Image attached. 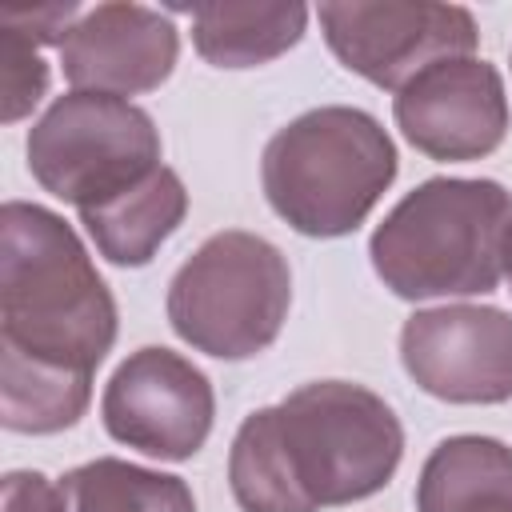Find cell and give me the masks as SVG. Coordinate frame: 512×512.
Returning a JSON list of instances; mask_svg holds the SVG:
<instances>
[{
    "label": "cell",
    "mask_w": 512,
    "mask_h": 512,
    "mask_svg": "<svg viewBox=\"0 0 512 512\" xmlns=\"http://www.w3.org/2000/svg\"><path fill=\"white\" fill-rule=\"evenodd\" d=\"M504 280H508V292H512V240H508V268H504Z\"/></svg>",
    "instance_id": "cell-20"
},
{
    "label": "cell",
    "mask_w": 512,
    "mask_h": 512,
    "mask_svg": "<svg viewBox=\"0 0 512 512\" xmlns=\"http://www.w3.org/2000/svg\"><path fill=\"white\" fill-rule=\"evenodd\" d=\"M416 512H512V448L480 432L440 440L420 468Z\"/></svg>",
    "instance_id": "cell-13"
},
{
    "label": "cell",
    "mask_w": 512,
    "mask_h": 512,
    "mask_svg": "<svg viewBox=\"0 0 512 512\" xmlns=\"http://www.w3.org/2000/svg\"><path fill=\"white\" fill-rule=\"evenodd\" d=\"M392 116L416 152L444 164L492 156L512 120L504 76L480 56H456L424 68L396 92Z\"/></svg>",
    "instance_id": "cell-10"
},
{
    "label": "cell",
    "mask_w": 512,
    "mask_h": 512,
    "mask_svg": "<svg viewBox=\"0 0 512 512\" xmlns=\"http://www.w3.org/2000/svg\"><path fill=\"white\" fill-rule=\"evenodd\" d=\"M412 384L448 404L512 400V312L496 304L416 308L400 328Z\"/></svg>",
    "instance_id": "cell-9"
},
{
    "label": "cell",
    "mask_w": 512,
    "mask_h": 512,
    "mask_svg": "<svg viewBox=\"0 0 512 512\" xmlns=\"http://www.w3.org/2000/svg\"><path fill=\"white\" fill-rule=\"evenodd\" d=\"M184 216H188L184 180L168 164H160L148 180H140L124 196L84 208L80 224L108 264L144 268L160 252V244L184 224Z\"/></svg>",
    "instance_id": "cell-12"
},
{
    "label": "cell",
    "mask_w": 512,
    "mask_h": 512,
    "mask_svg": "<svg viewBox=\"0 0 512 512\" xmlns=\"http://www.w3.org/2000/svg\"><path fill=\"white\" fill-rule=\"evenodd\" d=\"M404 460V424L384 396L312 380L240 420L228 488L244 512H320L376 496Z\"/></svg>",
    "instance_id": "cell-1"
},
{
    "label": "cell",
    "mask_w": 512,
    "mask_h": 512,
    "mask_svg": "<svg viewBox=\"0 0 512 512\" xmlns=\"http://www.w3.org/2000/svg\"><path fill=\"white\" fill-rule=\"evenodd\" d=\"M160 152V128L140 104L76 88L48 104L24 144L32 180L76 212L148 180L160 168Z\"/></svg>",
    "instance_id": "cell-6"
},
{
    "label": "cell",
    "mask_w": 512,
    "mask_h": 512,
    "mask_svg": "<svg viewBox=\"0 0 512 512\" xmlns=\"http://www.w3.org/2000/svg\"><path fill=\"white\" fill-rule=\"evenodd\" d=\"M92 400V376L0 356V420L8 432L52 436L72 428Z\"/></svg>",
    "instance_id": "cell-16"
},
{
    "label": "cell",
    "mask_w": 512,
    "mask_h": 512,
    "mask_svg": "<svg viewBox=\"0 0 512 512\" xmlns=\"http://www.w3.org/2000/svg\"><path fill=\"white\" fill-rule=\"evenodd\" d=\"M192 20V48L212 68H260L308 32L304 4H192L176 8Z\"/></svg>",
    "instance_id": "cell-14"
},
{
    "label": "cell",
    "mask_w": 512,
    "mask_h": 512,
    "mask_svg": "<svg viewBox=\"0 0 512 512\" xmlns=\"http://www.w3.org/2000/svg\"><path fill=\"white\" fill-rule=\"evenodd\" d=\"M56 484L68 512H196V496L184 476L140 468L120 456L76 464Z\"/></svg>",
    "instance_id": "cell-15"
},
{
    "label": "cell",
    "mask_w": 512,
    "mask_h": 512,
    "mask_svg": "<svg viewBox=\"0 0 512 512\" xmlns=\"http://www.w3.org/2000/svg\"><path fill=\"white\" fill-rule=\"evenodd\" d=\"M176 60V24L144 4H96L60 44V68L76 92H104L120 100L160 88Z\"/></svg>",
    "instance_id": "cell-11"
},
{
    "label": "cell",
    "mask_w": 512,
    "mask_h": 512,
    "mask_svg": "<svg viewBox=\"0 0 512 512\" xmlns=\"http://www.w3.org/2000/svg\"><path fill=\"white\" fill-rule=\"evenodd\" d=\"M80 4L64 0V4H44V8H4L0 24H12L16 32L32 36L36 44H64V36L72 32V24L80 20Z\"/></svg>",
    "instance_id": "cell-19"
},
{
    "label": "cell",
    "mask_w": 512,
    "mask_h": 512,
    "mask_svg": "<svg viewBox=\"0 0 512 512\" xmlns=\"http://www.w3.org/2000/svg\"><path fill=\"white\" fill-rule=\"evenodd\" d=\"M400 156L384 124L348 104H320L288 120L260 160L268 208L300 236L356 232L392 188Z\"/></svg>",
    "instance_id": "cell-4"
},
{
    "label": "cell",
    "mask_w": 512,
    "mask_h": 512,
    "mask_svg": "<svg viewBox=\"0 0 512 512\" xmlns=\"http://www.w3.org/2000/svg\"><path fill=\"white\" fill-rule=\"evenodd\" d=\"M332 56L384 92H400L424 68L472 56L476 20L460 4L400 0H328L316 8Z\"/></svg>",
    "instance_id": "cell-7"
},
{
    "label": "cell",
    "mask_w": 512,
    "mask_h": 512,
    "mask_svg": "<svg viewBox=\"0 0 512 512\" xmlns=\"http://www.w3.org/2000/svg\"><path fill=\"white\" fill-rule=\"evenodd\" d=\"M0 512H68L60 484H52L44 472L16 468L0 484Z\"/></svg>",
    "instance_id": "cell-18"
},
{
    "label": "cell",
    "mask_w": 512,
    "mask_h": 512,
    "mask_svg": "<svg viewBox=\"0 0 512 512\" xmlns=\"http://www.w3.org/2000/svg\"><path fill=\"white\" fill-rule=\"evenodd\" d=\"M104 432L152 460H192L216 420L212 380L172 348H136L124 356L100 396Z\"/></svg>",
    "instance_id": "cell-8"
},
{
    "label": "cell",
    "mask_w": 512,
    "mask_h": 512,
    "mask_svg": "<svg viewBox=\"0 0 512 512\" xmlns=\"http://www.w3.org/2000/svg\"><path fill=\"white\" fill-rule=\"evenodd\" d=\"M292 304L288 256L244 228L208 236L168 284L172 332L204 356L252 360L276 344Z\"/></svg>",
    "instance_id": "cell-5"
},
{
    "label": "cell",
    "mask_w": 512,
    "mask_h": 512,
    "mask_svg": "<svg viewBox=\"0 0 512 512\" xmlns=\"http://www.w3.org/2000/svg\"><path fill=\"white\" fill-rule=\"evenodd\" d=\"M0 100L4 124L24 120L48 92V64L40 56V44L24 32H16L12 24H0Z\"/></svg>",
    "instance_id": "cell-17"
},
{
    "label": "cell",
    "mask_w": 512,
    "mask_h": 512,
    "mask_svg": "<svg viewBox=\"0 0 512 512\" xmlns=\"http://www.w3.org/2000/svg\"><path fill=\"white\" fill-rule=\"evenodd\" d=\"M116 300L76 228L32 200L0 212V356L96 376L116 344Z\"/></svg>",
    "instance_id": "cell-2"
},
{
    "label": "cell",
    "mask_w": 512,
    "mask_h": 512,
    "mask_svg": "<svg viewBox=\"0 0 512 512\" xmlns=\"http://www.w3.org/2000/svg\"><path fill=\"white\" fill-rule=\"evenodd\" d=\"M512 240V192L488 176H432L376 224L368 256L400 300L488 296Z\"/></svg>",
    "instance_id": "cell-3"
}]
</instances>
